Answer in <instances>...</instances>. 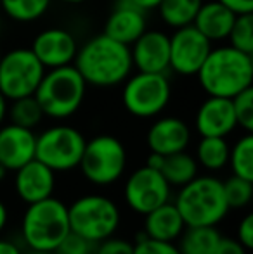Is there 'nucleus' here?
I'll use <instances>...</instances> for the list:
<instances>
[{
    "label": "nucleus",
    "mask_w": 253,
    "mask_h": 254,
    "mask_svg": "<svg viewBox=\"0 0 253 254\" xmlns=\"http://www.w3.org/2000/svg\"><path fill=\"white\" fill-rule=\"evenodd\" d=\"M186 228L182 216L173 202H165L144 214L146 237L163 242H175Z\"/></svg>",
    "instance_id": "aec40b11"
},
{
    "label": "nucleus",
    "mask_w": 253,
    "mask_h": 254,
    "mask_svg": "<svg viewBox=\"0 0 253 254\" xmlns=\"http://www.w3.org/2000/svg\"><path fill=\"white\" fill-rule=\"evenodd\" d=\"M87 138L70 125H56L37 135L35 159L52 171H71L78 168Z\"/></svg>",
    "instance_id": "1a4fd4ad"
},
{
    "label": "nucleus",
    "mask_w": 253,
    "mask_h": 254,
    "mask_svg": "<svg viewBox=\"0 0 253 254\" xmlns=\"http://www.w3.org/2000/svg\"><path fill=\"white\" fill-rule=\"evenodd\" d=\"M0 26H2V16H0Z\"/></svg>",
    "instance_id": "49530a36"
},
{
    "label": "nucleus",
    "mask_w": 253,
    "mask_h": 254,
    "mask_svg": "<svg viewBox=\"0 0 253 254\" xmlns=\"http://www.w3.org/2000/svg\"><path fill=\"white\" fill-rule=\"evenodd\" d=\"M146 12L135 7L130 0H116L115 9L104 24V35L130 47L146 31Z\"/></svg>",
    "instance_id": "6ab92c4d"
},
{
    "label": "nucleus",
    "mask_w": 253,
    "mask_h": 254,
    "mask_svg": "<svg viewBox=\"0 0 253 254\" xmlns=\"http://www.w3.org/2000/svg\"><path fill=\"white\" fill-rule=\"evenodd\" d=\"M231 145L226 137H201L196 147V161L208 171H220L229 163Z\"/></svg>",
    "instance_id": "b1692460"
},
{
    "label": "nucleus",
    "mask_w": 253,
    "mask_h": 254,
    "mask_svg": "<svg viewBox=\"0 0 253 254\" xmlns=\"http://www.w3.org/2000/svg\"><path fill=\"white\" fill-rule=\"evenodd\" d=\"M73 66L87 85L111 88L130 76L134 64L128 45L102 33L78 47Z\"/></svg>",
    "instance_id": "f257e3e1"
},
{
    "label": "nucleus",
    "mask_w": 253,
    "mask_h": 254,
    "mask_svg": "<svg viewBox=\"0 0 253 254\" xmlns=\"http://www.w3.org/2000/svg\"><path fill=\"white\" fill-rule=\"evenodd\" d=\"M94 254H134V242L111 235L95 244Z\"/></svg>",
    "instance_id": "72a5a7b5"
},
{
    "label": "nucleus",
    "mask_w": 253,
    "mask_h": 254,
    "mask_svg": "<svg viewBox=\"0 0 253 254\" xmlns=\"http://www.w3.org/2000/svg\"><path fill=\"white\" fill-rule=\"evenodd\" d=\"M212 51V42L192 24L177 28L170 37V69L180 76H194Z\"/></svg>",
    "instance_id": "f8f14e48"
},
{
    "label": "nucleus",
    "mask_w": 253,
    "mask_h": 254,
    "mask_svg": "<svg viewBox=\"0 0 253 254\" xmlns=\"http://www.w3.org/2000/svg\"><path fill=\"white\" fill-rule=\"evenodd\" d=\"M70 232L68 206L61 199L47 197L26 204L21 220V237L30 249L54 253Z\"/></svg>",
    "instance_id": "20e7f679"
},
{
    "label": "nucleus",
    "mask_w": 253,
    "mask_h": 254,
    "mask_svg": "<svg viewBox=\"0 0 253 254\" xmlns=\"http://www.w3.org/2000/svg\"><path fill=\"white\" fill-rule=\"evenodd\" d=\"M170 197H172L170 184L165 180L162 171L153 170L149 166H142L132 171L123 187V199L127 206L141 216L169 202Z\"/></svg>",
    "instance_id": "9b49d317"
},
{
    "label": "nucleus",
    "mask_w": 253,
    "mask_h": 254,
    "mask_svg": "<svg viewBox=\"0 0 253 254\" xmlns=\"http://www.w3.org/2000/svg\"><path fill=\"white\" fill-rule=\"evenodd\" d=\"M35 144L37 135L33 130L17 127L14 123L0 127V164L7 171H16L35 159Z\"/></svg>",
    "instance_id": "f3484780"
},
{
    "label": "nucleus",
    "mask_w": 253,
    "mask_h": 254,
    "mask_svg": "<svg viewBox=\"0 0 253 254\" xmlns=\"http://www.w3.org/2000/svg\"><path fill=\"white\" fill-rule=\"evenodd\" d=\"M7 116H9L10 123L17 125V127L30 128V130L40 125V121L45 118L35 95L10 101V106L7 107Z\"/></svg>",
    "instance_id": "bb28decb"
},
{
    "label": "nucleus",
    "mask_w": 253,
    "mask_h": 254,
    "mask_svg": "<svg viewBox=\"0 0 253 254\" xmlns=\"http://www.w3.org/2000/svg\"><path fill=\"white\" fill-rule=\"evenodd\" d=\"M236 239L248 251L253 248V214H245L243 220L238 223Z\"/></svg>",
    "instance_id": "f704fd0d"
},
{
    "label": "nucleus",
    "mask_w": 253,
    "mask_h": 254,
    "mask_svg": "<svg viewBox=\"0 0 253 254\" xmlns=\"http://www.w3.org/2000/svg\"><path fill=\"white\" fill-rule=\"evenodd\" d=\"M163 161H165V156H162V154H156V152H151L148 157V163H146V166L153 168V170H162L163 166Z\"/></svg>",
    "instance_id": "ea45409f"
},
{
    "label": "nucleus",
    "mask_w": 253,
    "mask_h": 254,
    "mask_svg": "<svg viewBox=\"0 0 253 254\" xmlns=\"http://www.w3.org/2000/svg\"><path fill=\"white\" fill-rule=\"evenodd\" d=\"M122 102L123 107L135 118H155L169 106L172 87L167 73H142L123 81Z\"/></svg>",
    "instance_id": "6e6552de"
},
{
    "label": "nucleus",
    "mask_w": 253,
    "mask_h": 254,
    "mask_svg": "<svg viewBox=\"0 0 253 254\" xmlns=\"http://www.w3.org/2000/svg\"><path fill=\"white\" fill-rule=\"evenodd\" d=\"M14 173V189L17 197L24 204L38 202L54 194L56 171L38 159H31L24 166L17 168Z\"/></svg>",
    "instance_id": "2eb2a0df"
},
{
    "label": "nucleus",
    "mask_w": 253,
    "mask_h": 254,
    "mask_svg": "<svg viewBox=\"0 0 253 254\" xmlns=\"http://www.w3.org/2000/svg\"><path fill=\"white\" fill-rule=\"evenodd\" d=\"M31 51L45 69H52L73 64L78 44L71 31L64 28H49L35 37Z\"/></svg>",
    "instance_id": "ddd939ff"
},
{
    "label": "nucleus",
    "mask_w": 253,
    "mask_h": 254,
    "mask_svg": "<svg viewBox=\"0 0 253 254\" xmlns=\"http://www.w3.org/2000/svg\"><path fill=\"white\" fill-rule=\"evenodd\" d=\"M222 5L231 9L234 14H248L253 12V0H219Z\"/></svg>",
    "instance_id": "e433bc0d"
},
{
    "label": "nucleus",
    "mask_w": 253,
    "mask_h": 254,
    "mask_svg": "<svg viewBox=\"0 0 253 254\" xmlns=\"http://www.w3.org/2000/svg\"><path fill=\"white\" fill-rule=\"evenodd\" d=\"M0 254H23V251H21L19 246L14 244V242L0 239Z\"/></svg>",
    "instance_id": "4c0bfd02"
},
{
    "label": "nucleus",
    "mask_w": 253,
    "mask_h": 254,
    "mask_svg": "<svg viewBox=\"0 0 253 254\" xmlns=\"http://www.w3.org/2000/svg\"><path fill=\"white\" fill-rule=\"evenodd\" d=\"M227 38L231 47L253 56V12L238 14Z\"/></svg>",
    "instance_id": "c756f323"
},
{
    "label": "nucleus",
    "mask_w": 253,
    "mask_h": 254,
    "mask_svg": "<svg viewBox=\"0 0 253 254\" xmlns=\"http://www.w3.org/2000/svg\"><path fill=\"white\" fill-rule=\"evenodd\" d=\"M0 57H2V49H0Z\"/></svg>",
    "instance_id": "de8ad7c7"
},
{
    "label": "nucleus",
    "mask_w": 253,
    "mask_h": 254,
    "mask_svg": "<svg viewBox=\"0 0 253 254\" xmlns=\"http://www.w3.org/2000/svg\"><path fill=\"white\" fill-rule=\"evenodd\" d=\"M134 254H180L175 242H163L146 237L144 232L137 235L134 242Z\"/></svg>",
    "instance_id": "2f4dec72"
},
{
    "label": "nucleus",
    "mask_w": 253,
    "mask_h": 254,
    "mask_svg": "<svg viewBox=\"0 0 253 254\" xmlns=\"http://www.w3.org/2000/svg\"><path fill=\"white\" fill-rule=\"evenodd\" d=\"M132 64L142 73L170 69V37L158 30H146L130 47Z\"/></svg>",
    "instance_id": "4468645a"
},
{
    "label": "nucleus",
    "mask_w": 253,
    "mask_h": 254,
    "mask_svg": "<svg viewBox=\"0 0 253 254\" xmlns=\"http://www.w3.org/2000/svg\"><path fill=\"white\" fill-rule=\"evenodd\" d=\"M173 204L186 227H217L229 213L224 182L212 175H198L179 187Z\"/></svg>",
    "instance_id": "7ed1b4c3"
},
{
    "label": "nucleus",
    "mask_w": 253,
    "mask_h": 254,
    "mask_svg": "<svg viewBox=\"0 0 253 254\" xmlns=\"http://www.w3.org/2000/svg\"><path fill=\"white\" fill-rule=\"evenodd\" d=\"M233 175L253 180V135L245 133L229 151V163Z\"/></svg>",
    "instance_id": "cd10ccee"
},
{
    "label": "nucleus",
    "mask_w": 253,
    "mask_h": 254,
    "mask_svg": "<svg viewBox=\"0 0 253 254\" xmlns=\"http://www.w3.org/2000/svg\"><path fill=\"white\" fill-rule=\"evenodd\" d=\"M210 97L233 99L253 83V57L231 45L212 49L196 73Z\"/></svg>",
    "instance_id": "f03ea898"
},
{
    "label": "nucleus",
    "mask_w": 253,
    "mask_h": 254,
    "mask_svg": "<svg viewBox=\"0 0 253 254\" xmlns=\"http://www.w3.org/2000/svg\"><path fill=\"white\" fill-rule=\"evenodd\" d=\"M148 147L151 152L170 156L182 152L191 144V130L186 121L175 116L160 118L148 130Z\"/></svg>",
    "instance_id": "a211bd4d"
},
{
    "label": "nucleus",
    "mask_w": 253,
    "mask_h": 254,
    "mask_svg": "<svg viewBox=\"0 0 253 254\" xmlns=\"http://www.w3.org/2000/svg\"><path fill=\"white\" fill-rule=\"evenodd\" d=\"M7 221H9V211H7L5 202L0 199V234L5 230L7 227Z\"/></svg>",
    "instance_id": "a19ab883"
},
{
    "label": "nucleus",
    "mask_w": 253,
    "mask_h": 254,
    "mask_svg": "<svg viewBox=\"0 0 253 254\" xmlns=\"http://www.w3.org/2000/svg\"><path fill=\"white\" fill-rule=\"evenodd\" d=\"M44 74L45 67L31 49H14L0 57V92L7 101L33 95Z\"/></svg>",
    "instance_id": "9d476101"
},
{
    "label": "nucleus",
    "mask_w": 253,
    "mask_h": 254,
    "mask_svg": "<svg viewBox=\"0 0 253 254\" xmlns=\"http://www.w3.org/2000/svg\"><path fill=\"white\" fill-rule=\"evenodd\" d=\"M127 159V149L120 138L113 135H97L87 140L78 168L92 185L108 187L123 177Z\"/></svg>",
    "instance_id": "0eeeda50"
},
{
    "label": "nucleus",
    "mask_w": 253,
    "mask_h": 254,
    "mask_svg": "<svg viewBox=\"0 0 253 254\" xmlns=\"http://www.w3.org/2000/svg\"><path fill=\"white\" fill-rule=\"evenodd\" d=\"M236 19V14L226 5L213 0V2H203L196 14L192 26L205 35L210 42H220L229 37V31Z\"/></svg>",
    "instance_id": "412c9836"
},
{
    "label": "nucleus",
    "mask_w": 253,
    "mask_h": 254,
    "mask_svg": "<svg viewBox=\"0 0 253 254\" xmlns=\"http://www.w3.org/2000/svg\"><path fill=\"white\" fill-rule=\"evenodd\" d=\"M224 195L229 209H243L253 199V180L233 175L224 182Z\"/></svg>",
    "instance_id": "c85d7f7f"
},
{
    "label": "nucleus",
    "mask_w": 253,
    "mask_h": 254,
    "mask_svg": "<svg viewBox=\"0 0 253 254\" xmlns=\"http://www.w3.org/2000/svg\"><path fill=\"white\" fill-rule=\"evenodd\" d=\"M52 0H0L3 14L17 23H31L40 19L51 7Z\"/></svg>",
    "instance_id": "a878e982"
},
{
    "label": "nucleus",
    "mask_w": 253,
    "mask_h": 254,
    "mask_svg": "<svg viewBox=\"0 0 253 254\" xmlns=\"http://www.w3.org/2000/svg\"><path fill=\"white\" fill-rule=\"evenodd\" d=\"M68 218L71 232L97 244L116 234L122 213L108 195L85 194L68 206Z\"/></svg>",
    "instance_id": "423d86ee"
},
{
    "label": "nucleus",
    "mask_w": 253,
    "mask_h": 254,
    "mask_svg": "<svg viewBox=\"0 0 253 254\" xmlns=\"http://www.w3.org/2000/svg\"><path fill=\"white\" fill-rule=\"evenodd\" d=\"M26 254H54V253H49V251H37V249H30Z\"/></svg>",
    "instance_id": "c03bdc74"
},
{
    "label": "nucleus",
    "mask_w": 253,
    "mask_h": 254,
    "mask_svg": "<svg viewBox=\"0 0 253 254\" xmlns=\"http://www.w3.org/2000/svg\"><path fill=\"white\" fill-rule=\"evenodd\" d=\"M94 242L70 230L66 237L59 242L58 248L54 249V254H94Z\"/></svg>",
    "instance_id": "473e14b6"
},
{
    "label": "nucleus",
    "mask_w": 253,
    "mask_h": 254,
    "mask_svg": "<svg viewBox=\"0 0 253 254\" xmlns=\"http://www.w3.org/2000/svg\"><path fill=\"white\" fill-rule=\"evenodd\" d=\"M217 227H186L177 239L180 254H215L220 241Z\"/></svg>",
    "instance_id": "4be33fe9"
},
{
    "label": "nucleus",
    "mask_w": 253,
    "mask_h": 254,
    "mask_svg": "<svg viewBox=\"0 0 253 254\" xmlns=\"http://www.w3.org/2000/svg\"><path fill=\"white\" fill-rule=\"evenodd\" d=\"M9 101H7L5 97H3V94L0 92V127L3 125V121H5L7 118V107H9V104H7Z\"/></svg>",
    "instance_id": "79ce46f5"
},
{
    "label": "nucleus",
    "mask_w": 253,
    "mask_h": 254,
    "mask_svg": "<svg viewBox=\"0 0 253 254\" xmlns=\"http://www.w3.org/2000/svg\"><path fill=\"white\" fill-rule=\"evenodd\" d=\"M162 175L170 184V187H182L194 177H198V161L189 152H175L165 156L162 166Z\"/></svg>",
    "instance_id": "5701e85b"
},
{
    "label": "nucleus",
    "mask_w": 253,
    "mask_h": 254,
    "mask_svg": "<svg viewBox=\"0 0 253 254\" xmlns=\"http://www.w3.org/2000/svg\"><path fill=\"white\" fill-rule=\"evenodd\" d=\"M201 3L203 0H162L158 10L163 23L177 30L192 24Z\"/></svg>",
    "instance_id": "393cba45"
},
{
    "label": "nucleus",
    "mask_w": 253,
    "mask_h": 254,
    "mask_svg": "<svg viewBox=\"0 0 253 254\" xmlns=\"http://www.w3.org/2000/svg\"><path fill=\"white\" fill-rule=\"evenodd\" d=\"M85 94L87 83L77 67L70 64L45 69L44 78L33 95L40 104L44 116L52 120H66L80 109Z\"/></svg>",
    "instance_id": "39448f33"
},
{
    "label": "nucleus",
    "mask_w": 253,
    "mask_h": 254,
    "mask_svg": "<svg viewBox=\"0 0 253 254\" xmlns=\"http://www.w3.org/2000/svg\"><path fill=\"white\" fill-rule=\"evenodd\" d=\"M7 173H9V171H7V168L3 166V164H0V182H3V180H5Z\"/></svg>",
    "instance_id": "37998d69"
},
{
    "label": "nucleus",
    "mask_w": 253,
    "mask_h": 254,
    "mask_svg": "<svg viewBox=\"0 0 253 254\" xmlns=\"http://www.w3.org/2000/svg\"><path fill=\"white\" fill-rule=\"evenodd\" d=\"M135 7H139L141 10H153V9H158V5L162 3V0H130Z\"/></svg>",
    "instance_id": "58836bf2"
},
{
    "label": "nucleus",
    "mask_w": 253,
    "mask_h": 254,
    "mask_svg": "<svg viewBox=\"0 0 253 254\" xmlns=\"http://www.w3.org/2000/svg\"><path fill=\"white\" fill-rule=\"evenodd\" d=\"M64 3H82V2H87V0H61Z\"/></svg>",
    "instance_id": "a18cd8bd"
},
{
    "label": "nucleus",
    "mask_w": 253,
    "mask_h": 254,
    "mask_svg": "<svg viewBox=\"0 0 253 254\" xmlns=\"http://www.w3.org/2000/svg\"><path fill=\"white\" fill-rule=\"evenodd\" d=\"M234 107V114H236L238 127L243 128L247 133L253 131V88L240 92L236 97L231 99Z\"/></svg>",
    "instance_id": "7c9ffc66"
},
{
    "label": "nucleus",
    "mask_w": 253,
    "mask_h": 254,
    "mask_svg": "<svg viewBox=\"0 0 253 254\" xmlns=\"http://www.w3.org/2000/svg\"><path fill=\"white\" fill-rule=\"evenodd\" d=\"M215 254H248V249L241 244L238 239L233 237H220Z\"/></svg>",
    "instance_id": "c9c22d12"
},
{
    "label": "nucleus",
    "mask_w": 253,
    "mask_h": 254,
    "mask_svg": "<svg viewBox=\"0 0 253 254\" xmlns=\"http://www.w3.org/2000/svg\"><path fill=\"white\" fill-rule=\"evenodd\" d=\"M194 127L201 137H227L238 127L231 99L210 97L196 111Z\"/></svg>",
    "instance_id": "dca6fc26"
}]
</instances>
